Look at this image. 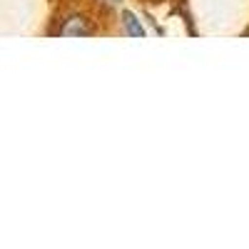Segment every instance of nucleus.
Instances as JSON below:
<instances>
[{
    "label": "nucleus",
    "instance_id": "nucleus-1",
    "mask_svg": "<svg viewBox=\"0 0 249 249\" xmlns=\"http://www.w3.org/2000/svg\"><path fill=\"white\" fill-rule=\"evenodd\" d=\"M90 33H92L90 23H88L85 18H80V15L68 18L65 23H62V28L57 30V35H62V37H85V35H90Z\"/></svg>",
    "mask_w": 249,
    "mask_h": 249
},
{
    "label": "nucleus",
    "instance_id": "nucleus-2",
    "mask_svg": "<svg viewBox=\"0 0 249 249\" xmlns=\"http://www.w3.org/2000/svg\"><path fill=\"white\" fill-rule=\"evenodd\" d=\"M122 20H124V28H127V33H130L132 37H144V28L137 23V18H135L132 13H124Z\"/></svg>",
    "mask_w": 249,
    "mask_h": 249
}]
</instances>
